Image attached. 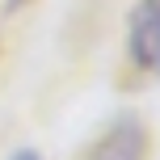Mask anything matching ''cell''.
Returning <instances> with one entry per match:
<instances>
[{"instance_id": "obj_2", "label": "cell", "mask_w": 160, "mask_h": 160, "mask_svg": "<svg viewBox=\"0 0 160 160\" xmlns=\"http://www.w3.org/2000/svg\"><path fill=\"white\" fill-rule=\"evenodd\" d=\"M139 148H143V135L127 122V127H118V131L93 152V160H139Z\"/></svg>"}, {"instance_id": "obj_1", "label": "cell", "mask_w": 160, "mask_h": 160, "mask_svg": "<svg viewBox=\"0 0 160 160\" xmlns=\"http://www.w3.org/2000/svg\"><path fill=\"white\" fill-rule=\"evenodd\" d=\"M131 47H135V59L143 68H156L160 72V0H143V8L131 21Z\"/></svg>"}, {"instance_id": "obj_3", "label": "cell", "mask_w": 160, "mask_h": 160, "mask_svg": "<svg viewBox=\"0 0 160 160\" xmlns=\"http://www.w3.org/2000/svg\"><path fill=\"white\" fill-rule=\"evenodd\" d=\"M13 160H38V156H34V152H17Z\"/></svg>"}]
</instances>
